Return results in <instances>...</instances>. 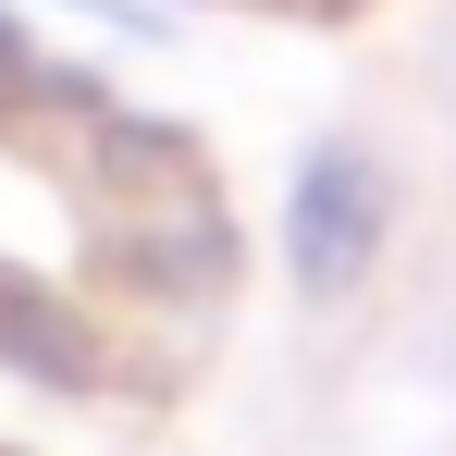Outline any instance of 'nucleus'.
<instances>
[{"label": "nucleus", "mask_w": 456, "mask_h": 456, "mask_svg": "<svg viewBox=\"0 0 456 456\" xmlns=\"http://www.w3.org/2000/svg\"><path fill=\"white\" fill-rule=\"evenodd\" d=\"M382 223H395L382 160L370 149H321L297 185H284V272H297L308 297H346V284L382 259Z\"/></svg>", "instance_id": "obj_1"}, {"label": "nucleus", "mask_w": 456, "mask_h": 456, "mask_svg": "<svg viewBox=\"0 0 456 456\" xmlns=\"http://www.w3.org/2000/svg\"><path fill=\"white\" fill-rule=\"evenodd\" d=\"M99 160H111V185H149V198L198 185V136H173V124H99Z\"/></svg>", "instance_id": "obj_2"}]
</instances>
